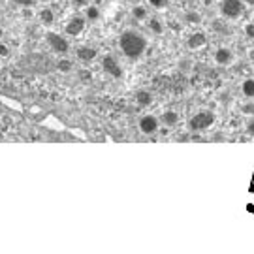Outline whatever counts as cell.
<instances>
[{"label": "cell", "mask_w": 254, "mask_h": 254, "mask_svg": "<svg viewBox=\"0 0 254 254\" xmlns=\"http://www.w3.org/2000/svg\"><path fill=\"white\" fill-rule=\"evenodd\" d=\"M119 47L125 57L136 61L147 51V38L136 30H125L119 38Z\"/></svg>", "instance_id": "cell-1"}, {"label": "cell", "mask_w": 254, "mask_h": 254, "mask_svg": "<svg viewBox=\"0 0 254 254\" xmlns=\"http://www.w3.org/2000/svg\"><path fill=\"white\" fill-rule=\"evenodd\" d=\"M215 125V113L211 109H201L198 113H194L189 121V128L192 132H203Z\"/></svg>", "instance_id": "cell-2"}, {"label": "cell", "mask_w": 254, "mask_h": 254, "mask_svg": "<svg viewBox=\"0 0 254 254\" xmlns=\"http://www.w3.org/2000/svg\"><path fill=\"white\" fill-rule=\"evenodd\" d=\"M245 13L243 0H222L220 2V15L226 21H236Z\"/></svg>", "instance_id": "cell-3"}, {"label": "cell", "mask_w": 254, "mask_h": 254, "mask_svg": "<svg viewBox=\"0 0 254 254\" xmlns=\"http://www.w3.org/2000/svg\"><path fill=\"white\" fill-rule=\"evenodd\" d=\"M102 70L108 73L109 77H113V79H121L123 77V66L119 63V59H115L113 55H104L102 57Z\"/></svg>", "instance_id": "cell-4"}, {"label": "cell", "mask_w": 254, "mask_h": 254, "mask_svg": "<svg viewBox=\"0 0 254 254\" xmlns=\"http://www.w3.org/2000/svg\"><path fill=\"white\" fill-rule=\"evenodd\" d=\"M46 40L55 53L66 55L68 51H70V44H68V40H66L63 34H59V32H47Z\"/></svg>", "instance_id": "cell-5"}, {"label": "cell", "mask_w": 254, "mask_h": 254, "mask_svg": "<svg viewBox=\"0 0 254 254\" xmlns=\"http://www.w3.org/2000/svg\"><path fill=\"white\" fill-rule=\"evenodd\" d=\"M85 28H87V19H85V15H83V17L81 15H73V17L68 19V23H66L64 30H66L68 36L77 38L85 32Z\"/></svg>", "instance_id": "cell-6"}, {"label": "cell", "mask_w": 254, "mask_h": 254, "mask_svg": "<svg viewBox=\"0 0 254 254\" xmlns=\"http://www.w3.org/2000/svg\"><path fill=\"white\" fill-rule=\"evenodd\" d=\"M158 125H160V119L151 115V113L141 115L139 121H137V127L141 130V134H145V136H153L154 132L158 130Z\"/></svg>", "instance_id": "cell-7"}, {"label": "cell", "mask_w": 254, "mask_h": 254, "mask_svg": "<svg viewBox=\"0 0 254 254\" xmlns=\"http://www.w3.org/2000/svg\"><path fill=\"white\" fill-rule=\"evenodd\" d=\"M213 59H215V63L218 66H230V64L234 63V51L230 49V47H218L215 49V53H213Z\"/></svg>", "instance_id": "cell-8"}, {"label": "cell", "mask_w": 254, "mask_h": 254, "mask_svg": "<svg viewBox=\"0 0 254 254\" xmlns=\"http://www.w3.org/2000/svg\"><path fill=\"white\" fill-rule=\"evenodd\" d=\"M205 44H207V34L201 32V30H196V32H192L190 36L187 38V47H189L190 51H198V49H201Z\"/></svg>", "instance_id": "cell-9"}, {"label": "cell", "mask_w": 254, "mask_h": 254, "mask_svg": "<svg viewBox=\"0 0 254 254\" xmlns=\"http://www.w3.org/2000/svg\"><path fill=\"white\" fill-rule=\"evenodd\" d=\"M75 57H77L83 64H89V63H92L96 57H98V51H96L92 46H81V47H77Z\"/></svg>", "instance_id": "cell-10"}, {"label": "cell", "mask_w": 254, "mask_h": 254, "mask_svg": "<svg viewBox=\"0 0 254 254\" xmlns=\"http://www.w3.org/2000/svg\"><path fill=\"white\" fill-rule=\"evenodd\" d=\"M160 125H164L166 128H173L179 125V113L173 111V109H168L160 115Z\"/></svg>", "instance_id": "cell-11"}, {"label": "cell", "mask_w": 254, "mask_h": 254, "mask_svg": "<svg viewBox=\"0 0 254 254\" xmlns=\"http://www.w3.org/2000/svg\"><path fill=\"white\" fill-rule=\"evenodd\" d=\"M147 28L156 36H162L164 30H166V25H164V21L160 17H149L147 19Z\"/></svg>", "instance_id": "cell-12"}, {"label": "cell", "mask_w": 254, "mask_h": 254, "mask_svg": "<svg viewBox=\"0 0 254 254\" xmlns=\"http://www.w3.org/2000/svg\"><path fill=\"white\" fill-rule=\"evenodd\" d=\"M38 19L42 21V25H46V27H53L55 25V11L51 8H42L38 11Z\"/></svg>", "instance_id": "cell-13"}, {"label": "cell", "mask_w": 254, "mask_h": 254, "mask_svg": "<svg viewBox=\"0 0 254 254\" xmlns=\"http://www.w3.org/2000/svg\"><path fill=\"white\" fill-rule=\"evenodd\" d=\"M183 21L187 23V25H200L201 23V13L200 11H196V9H187L185 13H183Z\"/></svg>", "instance_id": "cell-14"}, {"label": "cell", "mask_w": 254, "mask_h": 254, "mask_svg": "<svg viewBox=\"0 0 254 254\" xmlns=\"http://www.w3.org/2000/svg\"><path fill=\"white\" fill-rule=\"evenodd\" d=\"M132 17L136 19V21H139V23H143V21L149 19V11H147V8L143 4H136L132 8Z\"/></svg>", "instance_id": "cell-15"}, {"label": "cell", "mask_w": 254, "mask_h": 254, "mask_svg": "<svg viewBox=\"0 0 254 254\" xmlns=\"http://www.w3.org/2000/svg\"><path fill=\"white\" fill-rule=\"evenodd\" d=\"M136 102L139 106H151L153 104V94L145 89H141V91L136 92Z\"/></svg>", "instance_id": "cell-16"}, {"label": "cell", "mask_w": 254, "mask_h": 254, "mask_svg": "<svg viewBox=\"0 0 254 254\" xmlns=\"http://www.w3.org/2000/svg\"><path fill=\"white\" fill-rule=\"evenodd\" d=\"M85 19H87V21H91V23L98 21V19H100V8L89 4V6L85 8Z\"/></svg>", "instance_id": "cell-17"}, {"label": "cell", "mask_w": 254, "mask_h": 254, "mask_svg": "<svg viewBox=\"0 0 254 254\" xmlns=\"http://www.w3.org/2000/svg\"><path fill=\"white\" fill-rule=\"evenodd\" d=\"M241 92L245 98H254V79H245L241 83Z\"/></svg>", "instance_id": "cell-18"}, {"label": "cell", "mask_w": 254, "mask_h": 254, "mask_svg": "<svg viewBox=\"0 0 254 254\" xmlns=\"http://www.w3.org/2000/svg\"><path fill=\"white\" fill-rule=\"evenodd\" d=\"M239 111H241V115H245V117H254V100L253 98H247L245 104L239 106Z\"/></svg>", "instance_id": "cell-19"}, {"label": "cell", "mask_w": 254, "mask_h": 254, "mask_svg": "<svg viewBox=\"0 0 254 254\" xmlns=\"http://www.w3.org/2000/svg\"><path fill=\"white\" fill-rule=\"evenodd\" d=\"M57 70L63 73H68L73 70V63L70 61V59H59L57 61Z\"/></svg>", "instance_id": "cell-20"}, {"label": "cell", "mask_w": 254, "mask_h": 254, "mask_svg": "<svg viewBox=\"0 0 254 254\" xmlns=\"http://www.w3.org/2000/svg\"><path fill=\"white\" fill-rule=\"evenodd\" d=\"M179 70H181V72H185V73H189L192 70V61L190 59H185V57H183L181 61H179Z\"/></svg>", "instance_id": "cell-21"}, {"label": "cell", "mask_w": 254, "mask_h": 254, "mask_svg": "<svg viewBox=\"0 0 254 254\" xmlns=\"http://www.w3.org/2000/svg\"><path fill=\"white\" fill-rule=\"evenodd\" d=\"M168 4H170V0H149V6L154 9H164L168 8Z\"/></svg>", "instance_id": "cell-22"}, {"label": "cell", "mask_w": 254, "mask_h": 254, "mask_svg": "<svg viewBox=\"0 0 254 254\" xmlns=\"http://www.w3.org/2000/svg\"><path fill=\"white\" fill-rule=\"evenodd\" d=\"M213 30H215V32H220V34H230L226 30V25H224L222 21H213Z\"/></svg>", "instance_id": "cell-23"}, {"label": "cell", "mask_w": 254, "mask_h": 254, "mask_svg": "<svg viewBox=\"0 0 254 254\" xmlns=\"http://www.w3.org/2000/svg\"><path fill=\"white\" fill-rule=\"evenodd\" d=\"M11 2L21 6V8H32V6H36L38 0H11Z\"/></svg>", "instance_id": "cell-24"}, {"label": "cell", "mask_w": 254, "mask_h": 254, "mask_svg": "<svg viewBox=\"0 0 254 254\" xmlns=\"http://www.w3.org/2000/svg\"><path fill=\"white\" fill-rule=\"evenodd\" d=\"M89 4H91V0H72L73 8H79V9H85Z\"/></svg>", "instance_id": "cell-25"}, {"label": "cell", "mask_w": 254, "mask_h": 254, "mask_svg": "<svg viewBox=\"0 0 254 254\" xmlns=\"http://www.w3.org/2000/svg\"><path fill=\"white\" fill-rule=\"evenodd\" d=\"M245 36L249 40H254V23H247L245 25Z\"/></svg>", "instance_id": "cell-26"}, {"label": "cell", "mask_w": 254, "mask_h": 254, "mask_svg": "<svg viewBox=\"0 0 254 254\" xmlns=\"http://www.w3.org/2000/svg\"><path fill=\"white\" fill-rule=\"evenodd\" d=\"M247 134L251 137H254V117H249V123H247Z\"/></svg>", "instance_id": "cell-27"}, {"label": "cell", "mask_w": 254, "mask_h": 254, "mask_svg": "<svg viewBox=\"0 0 254 254\" xmlns=\"http://www.w3.org/2000/svg\"><path fill=\"white\" fill-rule=\"evenodd\" d=\"M79 79H83V81H91V72H89V70H81V72H79Z\"/></svg>", "instance_id": "cell-28"}, {"label": "cell", "mask_w": 254, "mask_h": 254, "mask_svg": "<svg viewBox=\"0 0 254 254\" xmlns=\"http://www.w3.org/2000/svg\"><path fill=\"white\" fill-rule=\"evenodd\" d=\"M9 55V47L6 44H0V57H8Z\"/></svg>", "instance_id": "cell-29"}, {"label": "cell", "mask_w": 254, "mask_h": 254, "mask_svg": "<svg viewBox=\"0 0 254 254\" xmlns=\"http://www.w3.org/2000/svg\"><path fill=\"white\" fill-rule=\"evenodd\" d=\"M247 59L254 64V47H249V49H247Z\"/></svg>", "instance_id": "cell-30"}, {"label": "cell", "mask_w": 254, "mask_h": 254, "mask_svg": "<svg viewBox=\"0 0 254 254\" xmlns=\"http://www.w3.org/2000/svg\"><path fill=\"white\" fill-rule=\"evenodd\" d=\"M40 2H51V0H40Z\"/></svg>", "instance_id": "cell-31"}, {"label": "cell", "mask_w": 254, "mask_h": 254, "mask_svg": "<svg viewBox=\"0 0 254 254\" xmlns=\"http://www.w3.org/2000/svg\"><path fill=\"white\" fill-rule=\"evenodd\" d=\"M0 2H2V0H0Z\"/></svg>", "instance_id": "cell-32"}]
</instances>
